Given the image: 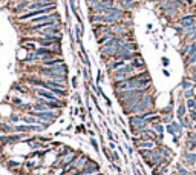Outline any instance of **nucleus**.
<instances>
[{
    "label": "nucleus",
    "instance_id": "obj_10",
    "mask_svg": "<svg viewBox=\"0 0 196 175\" xmlns=\"http://www.w3.org/2000/svg\"><path fill=\"white\" fill-rule=\"evenodd\" d=\"M159 144L155 141V140H140L136 144H135V147L136 149H155V147H158Z\"/></svg>",
    "mask_w": 196,
    "mask_h": 175
},
{
    "label": "nucleus",
    "instance_id": "obj_35",
    "mask_svg": "<svg viewBox=\"0 0 196 175\" xmlns=\"http://www.w3.org/2000/svg\"><path fill=\"white\" fill-rule=\"evenodd\" d=\"M11 103H13L14 106H17L19 109L23 106V102H22V99H20V97H13V99H11Z\"/></svg>",
    "mask_w": 196,
    "mask_h": 175
},
{
    "label": "nucleus",
    "instance_id": "obj_38",
    "mask_svg": "<svg viewBox=\"0 0 196 175\" xmlns=\"http://www.w3.org/2000/svg\"><path fill=\"white\" fill-rule=\"evenodd\" d=\"M6 166H8L9 169H16V167H19V166H20V163H19V161H16V160H9Z\"/></svg>",
    "mask_w": 196,
    "mask_h": 175
},
{
    "label": "nucleus",
    "instance_id": "obj_1",
    "mask_svg": "<svg viewBox=\"0 0 196 175\" xmlns=\"http://www.w3.org/2000/svg\"><path fill=\"white\" fill-rule=\"evenodd\" d=\"M155 108V99H153V94L149 92V94H144L140 97L138 103L130 109L129 115L132 114H143V112H147V111H153Z\"/></svg>",
    "mask_w": 196,
    "mask_h": 175
},
{
    "label": "nucleus",
    "instance_id": "obj_12",
    "mask_svg": "<svg viewBox=\"0 0 196 175\" xmlns=\"http://www.w3.org/2000/svg\"><path fill=\"white\" fill-rule=\"evenodd\" d=\"M25 141H26V143L29 144V147H31V149H34V151L46 147V144H45V143H42V141H38L35 137H29V138H26Z\"/></svg>",
    "mask_w": 196,
    "mask_h": 175
},
{
    "label": "nucleus",
    "instance_id": "obj_6",
    "mask_svg": "<svg viewBox=\"0 0 196 175\" xmlns=\"http://www.w3.org/2000/svg\"><path fill=\"white\" fill-rule=\"evenodd\" d=\"M165 132H169L170 135H179V137H182L184 129H182V126H181V123L178 120H173L172 123L165 125Z\"/></svg>",
    "mask_w": 196,
    "mask_h": 175
},
{
    "label": "nucleus",
    "instance_id": "obj_58",
    "mask_svg": "<svg viewBox=\"0 0 196 175\" xmlns=\"http://www.w3.org/2000/svg\"><path fill=\"white\" fill-rule=\"evenodd\" d=\"M194 169H196V164H194Z\"/></svg>",
    "mask_w": 196,
    "mask_h": 175
},
{
    "label": "nucleus",
    "instance_id": "obj_4",
    "mask_svg": "<svg viewBox=\"0 0 196 175\" xmlns=\"http://www.w3.org/2000/svg\"><path fill=\"white\" fill-rule=\"evenodd\" d=\"M184 151H194L196 149V131L188 129L187 135H185V141H184Z\"/></svg>",
    "mask_w": 196,
    "mask_h": 175
},
{
    "label": "nucleus",
    "instance_id": "obj_33",
    "mask_svg": "<svg viewBox=\"0 0 196 175\" xmlns=\"http://www.w3.org/2000/svg\"><path fill=\"white\" fill-rule=\"evenodd\" d=\"M11 89H16V91H19L20 94H26V88H23V86H20L19 83H14V84L11 86Z\"/></svg>",
    "mask_w": 196,
    "mask_h": 175
},
{
    "label": "nucleus",
    "instance_id": "obj_54",
    "mask_svg": "<svg viewBox=\"0 0 196 175\" xmlns=\"http://www.w3.org/2000/svg\"><path fill=\"white\" fill-rule=\"evenodd\" d=\"M162 74H164V75H165V77H170V72H169V71H165V69H164V71H162Z\"/></svg>",
    "mask_w": 196,
    "mask_h": 175
},
{
    "label": "nucleus",
    "instance_id": "obj_50",
    "mask_svg": "<svg viewBox=\"0 0 196 175\" xmlns=\"http://www.w3.org/2000/svg\"><path fill=\"white\" fill-rule=\"evenodd\" d=\"M109 147H111V149L114 151V149L117 147V144H115V141H109Z\"/></svg>",
    "mask_w": 196,
    "mask_h": 175
},
{
    "label": "nucleus",
    "instance_id": "obj_41",
    "mask_svg": "<svg viewBox=\"0 0 196 175\" xmlns=\"http://www.w3.org/2000/svg\"><path fill=\"white\" fill-rule=\"evenodd\" d=\"M132 170H133V173H135V175H143V172L140 170V167H138L136 164H132Z\"/></svg>",
    "mask_w": 196,
    "mask_h": 175
},
{
    "label": "nucleus",
    "instance_id": "obj_7",
    "mask_svg": "<svg viewBox=\"0 0 196 175\" xmlns=\"http://www.w3.org/2000/svg\"><path fill=\"white\" fill-rule=\"evenodd\" d=\"M178 25L182 28H188L196 25V14H184L178 19Z\"/></svg>",
    "mask_w": 196,
    "mask_h": 175
},
{
    "label": "nucleus",
    "instance_id": "obj_42",
    "mask_svg": "<svg viewBox=\"0 0 196 175\" xmlns=\"http://www.w3.org/2000/svg\"><path fill=\"white\" fill-rule=\"evenodd\" d=\"M123 146H124V149H126V151L129 152V155H132V154H133V147H132L130 144H127V143H124Z\"/></svg>",
    "mask_w": 196,
    "mask_h": 175
},
{
    "label": "nucleus",
    "instance_id": "obj_39",
    "mask_svg": "<svg viewBox=\"0 0 196 175\" xmlns=\"http://www.w3.org/2000/svg\"><path fill=\"white\" fill-rule=\"evenodd\" d=\"M187 115H188V118H190L193 123H196V109H194V111H188Z\"/></svg>",
    "mask_w": 196,
    "mask_h": 175
},
{
    "label": "nucleus",
    "instance_id": "obj_13",
    "mask_svg": "<svg viewBox=\"0 0 196 175\" xmlns=\"http://www.w3.org/2000/svg\"><path fill=\"white\" fill-rule=\"evenodd\" d=\"M14 132L17 134H31V125H14Z\"/></svg>",
    "mask_w": 196,
    "mask_h": 175
},
{
    "label": "nucleus",
    "instance_id": "obj_56",
    "mask_svg": "<svg viewBox=\"0 0 196 175\" xmlns=\"http://www.w3.org/2000/svg\"><path fill=\"white\" fill-rule=\"evenodd\" d=\"M191 173H193V175H196V170H194V172H191Z\"/></svg>",
    "mask_w": 196,
    "mask_h": 175
},
{
    "label": "nucleus",
    "instance_id": "obj_20",
    "mask_svg": "<svg viewBox=\"0 0 196 175\" xmlns=\"http://www.w3.org/2000/svg\"><path fill=\"white\" fill-rule=\"evenodd\" d=\"M71 152H74V149L71 146H67V144H60L58 146V155L60 157H64V155H67Z\"/></svg>",
    "mask_w": 196,
    "mask_h": 175
},
{
    "label": "nucleus",
    "instance_id": "obj_25",
    "mask_svg": "<svg viewBox=\"0 0 196 175\" xmlns=\"http://www.w3.org/2000/svg\"><path fill=\"white\" fill-rule=\"evenodd\" d=\"M179 11H181V9H165V11H162V14H164L167 19H176V16L179 14Z\"/></svg>",
    "mask_w": 196,
    "mask_h": 175
},
{
    "label": "nucleus",
    "instance_id": "obj_45",
    "mask_svg": "<svg viewBox=\"0 0 196 175\" xmlns=\"http://www.w3.org/2000/svg\"><path fill=\"white\" fill-rule=\"evenodd\" d=\"M74 99H75V102H77L78 105H81V99H80V94H78V92H74Z\"/></svg>",
    "mask_w": 196,
    "mask_h": 175
},
{
    "label": "nucleus",
    "instance_id": "obj_31",
    "mask_svg": "<svg viewBox=\"0 0 196 175\" xmlns=\"http://www.w3.org/2000/svg\"><path fill=\"white\" fill-rule=\"evenodd\" d=\"M176 173H178V175H190L188 169H187V167H184V166H181V164H178V166H176Z\"/></svg>",
    "mask_w": 196,
    "mask_h": 175
},
{
    "label": "nucleus",
    "instance_id": "obj_53",
    "mask_svg": "<svg viewBox=\"0 0 196 175\" xmlns=\"http://www.w3.org/2000/svg\"><path fill=\"white\" fill-rule=\"evenodd\" d=\"M72 112L77 115V114H80V108H75V109H72Z\"/></svg>",
    "mask_w": 196,
    "mask_h": 175
},
{
    "label": "nucleus",
    "instance_id": "obj_5",
    "mask_svg": "<svg viewBox=\"0 0 196 175\" xmlns=\"http://www.w3.org/2000/svg\"><path fill=\"white\" fill-rule=\"evenodd\" d=\"M133 57H135V52L127 51V49H123V48H118L112 58H114V60H124V61H130Z\"/></svg>",
    "mask_w": 196,
    "mask_h": 175
},
{
    "label": "nucleus",
    "instance_id": "obj_48",
    "mask_svg": "<svg viewBox=\"0 0 196 175\" xmlns=\"http://www.w3.org/2000/svg\"><path fill=\"white\" fill-rule=\"evenodd\" d=\"M98 2H100V0H86V3H89V6H92V5H95Z\"/></svg>",
    "mask_w": 196,
    "mask_h": 175
},
{
    "label": "nucleus",
    "instance_id": "obj_11",
    "mask_svg": "<svg viewBox=\"0 0 196 175\" xmlns=\"http://www.w3.org/2000/svg\"><path fill=\"white\" fill-rule=\"evenodd\" d=\"M187 106H185V100H179L178 102V108H176V111H175V115H176V118L178 120H181L182 117H185L187 115Z\"/></svg>",
    "mask_w": 196,
    "mask_h": 175
},
{
    "label": "nucleus",
    "instance_id": "obj_3",
    "mask_svg": "<svg viewBox=\"0 0 196 175\" xmlns=\"http://www.w3.org/2000/svg\"><path fill=\"white\" fill-rule=\"evenodd\" d=\"M98 172H100V163H96V161H93L90 158L86 161L84 167L80 170L81 175H93V173H98Z\"/></svg>",
    "mask_w": 196,
    "mask_h": 175
},
{
    "label": "nucleus",
    "instance_id": "obj_9",
    "mask_svg": "<svg viewBox=\"0 0 196 175\" xmlns=\"http://www.w3.org/2000/svg\"><path fill=\"white\" fill-rule=\"evenodd\" d=\"M182 163L185 166H193L194 167V164H196V152H193V151H184V154H182Z\"/></svg>",
    "mask_w": 196,
    "mask_h": 175
},
{
    "label": "nucleus",
    "instance_id": "obj_8",
    "mask_svg": "<svg viewBox=\"0 0 196 175\" xmlns=\"http://www.w3.org/2000/svg\"><path fill=\"white\" fill-rule=\"evenodd\" d=\"M130 63H132V66L135 68V71H136V72H140V71H144V69H146V61H144V58L141 57V54H140V52H135V57L130 60Z\"/></svg>",
    "mask_w": 196,
    "mask_h": 175
},
{
    "label": "nucleus",
    "instance_id": "obj_22",
    "mask_svg": "<svg viewBox=\"0 0 196 175\" xmlns=\"http://www.w3.org/2000/svg\"><path fill=\"white\" fill-rule=\"evenodd\" d=\"M159 114H161V115H162V114H175V102L170 100V103H169L165 108H162V109L159 111Z\"/></svg>",
    "mask_w": 196,
    "mask_h": 175
},
{
    "label": "nucleus",
    "instance_id": "obj_23",
    "mask_svg": "<svg viewBox=\"0 0 196 175\" xmlns=\"http://www.w3.org/2000/svg\"><path fill=\"white\" fill-rule=\"evenodd\" d=\"M150 128H152L156 134H164V131H165V125H162L161 121H156V123L150 125Z\"/></svg>",
    "mask_w": 196,
    "mask_h": 175
},
{
    "label": "nucleus",
    "instance_id": "obj_34",
    "mask_svg": "<svg viewBox=\"0 0 196 175\" xmlns=\"http://www.w3.org/2000/svg\"><path fill=\"white\" fill-rule=\"evenodd\" d=\"M83 77H84V81L86 83H90L92 80H90V72H89V68H83Z\"/></svg>",
    "mask_w": 196,
    "mask_h": 175
},
{
    "label": "nucleus",
    "instance_id": "obj_57",
    "mask_svg": "<svg viewBox=\"0 0 196 175\" xmlns=\"http://www.w3.org/2000/svg\"><path fill=\"white\" fill-rule=\"evenodd\" d=\"M98 175H103V173H98Z\"/></svg>",
    "mask_w": 196,
    "mask_h": 175
},
{
    "label": "nucleus",
    "instance_id": "obj_37",
    "mask_svg": "<svg viewBox=\"0 0 196 175\" xmlns=\"http://www.w3.org/2000/svg\"><path fill=\"white\" fill-rule=\"evenodd\" d=\"M194 94H193V89H188V91H182V97H184V100H188V99H191Z\"/></svg>",
    "mask_w": 196,
    "mask_h": 175
},
{
    "label": "nucleus",
    "instance_id": "obj_40",
    "mask_svg": "<svg viewBox=\"0 0 196 175\" xmlns=\"http://www.w3.org/2000/svg\"><path fill=\"white\" fill-rule=\"evenodd\" d=\"M111 155H112V161L115 163V161H120V155H118V152L114 149L112 152H111Z\"/></svg>",
    "mask_w": 196,
    "mask_h": 175
},
{
    "label": "nucleus",
    "instance_id": "obj_28",
    "mask_svg": "<svg viewBox=\"0 0 196 175\" xmlns=\"http://www.w3.org/2000/svg\"><path fill=\"white\" fill-rule=\"evenodd\" d=\"M185 106H187V111H194L196 109V99L191 97V99L185 100Z\"/></svg>",
    "mask_w": 196,
    "mask_h": 175
},
{
    "label": "nucleus",
    "instance_id": "obj_24",
    "mask_svg": "<svg viewBox=\"0 0 196 175\" xmlns=\"http://www.w3.org/2000/svg\"><path fill=\"white\" fill-rule=\"evenodd\" d=\"M146 121H147L149 125H153V123H156V121H161V114L153 112V114H150V115L146 118Z\"/></svg>",
    "mask_w": 196,
    "mask_h": 175
},
{
    "label": "nucleus",
    "instance_id": "obj_55",
    "mask_svg": "<svg viewBox=\"0 0 196 175\" xmlns=\"http://www.w3.org/2000/svg\"><path fill=\"white\" fill-rule=\"evenodd\" d=\"M191 129H193V131H196V123H193V126H191Z\"/></svg>",
    "mask_w": 196,
    "mask_h": 175
},
{
    "label": "nucleus",
    "instance_id": "obj_27",
    "mask_svg": "<svg viewBox=\"0 0 196 175\" xmlns=\"http://www.w3.org/2000/svg\"><path fill=\"white\" fill-rule=\"evenodd\" d=\"M22 48H23L25 51L32 52V51H35V49H37V45H35L34 42H25V43H22Z\"/></svg>",
    "mask_w": 196,
    "mask_h": 175
},
{
    "label": "nucleus",
    "instance_id": "obj_16",
    "mask_svg": "<svg viewBox=\"0 0 196 175\" xmlns=\"http://www.w3.org/2000/svg\"><path fill=\"white\" fill-rule=\"evenodd\" d=\"M120 48H123V49H127V51H132V52H136L138 51V45L135 43V42H123L121 45H120Z\"/></svg>",
    "mask_w": 196,
    "mask_h": 175
},
{
    "label": "nucleus",
    "instance_id": "obj_19",
    "mask_svg": "<svg viewBox=\"0 0 196 175\" xmlns=\"http://www.w3.org/2000/svg\"><path fill=\"white\" fill-rule=\"evenodd\" d=\"M179 123H181V126H182V129H191V126H193V121L188 118V115H185V117H182L181 120H178Z\"/></svg>",
    "mask_w": 196,
    "mask_h": 175
},
{
    "label": "nucleus",
    "instance_id": "obj_51",
    "mask_svg": "<svg viewBox=\"0 0 196 175\" xmlns=\"http://www.w3.org/2000/svg\"><path fill=\"white\" fill-rule=\"evenodd\" d=\"M188 68H190V72H194V74H196V63L191 65V66H188Z\"/></svg>",
    "mask_w": 196,
    "mask_h": 175
},
{
    "label": "nucleus",
    "instance_id": "obj_47",
    "mask_svg": "<svg viewBox=\"0 0 196 175\" xmlns=\"http://www.w3.org/2000/svg\"><path fill=\"white\" fill-rule=\"evenodd\" d=\"M161 61H162V65H164V66H169V63H170V60H169L167 57H162V58H161Z\"/></svg>",
    "mask_w": 196,
    "mask_h": 175
},
{
    "label": "nucleus",
    "instance_id": "obj_44",
    "mask_svg": "<svg viewBox=\"0 0 196 175\" xmlns=\"http://www.w3.org/2000/svg\"><path fill=\"white\" fill-rule=\"evenodd\" d=\"M71 84L74 86V89H77V88H78V81H77V77H74V78L71 80Z\"/></svg>",
    "mask_w": 196,
    "mask_h": 175
},
{
    "label": "nucleus",
    "instance_id": "obj_36",
    "mask_svg": "<svg viewBox=\"0 0 196 175\" xmlns=\"http://www.w3.org/2000/svg\"><path fill=\"white\" fill-rule=\"evenodd\" d=\"M101 151H103V155L107 158V161H109V163H114V161H112V155H111V152H109V147H101Z\"/></svg>",
    "mask_w": 196,
    "mask_h": 175
},
{
    "label": "nucleus",
    "instance_id": "obj_14",
    "mask_svg": "<svg viewBox=\"0 0 196 175\" xmlns=\"http://www.w3.org/2000/svg\"><path fill=\"white\" fill-rule=\"evenodd\" d=\"M0 131H2V134H5V135L13 134L14 132V125L9 123V121H3V123H0Z\"/></svg>",
    "mask_w": 196,
    "mask_h": 175
},
{
    "label": "nucleus",
    "instance_id": "obj_21",
    "mask_svg": "<svg viewBox=\"0 0 196 175\" xmlns=\"http://www.w3.org/2000/svg\"><path fill=\"white\" fill-rule=\"evenodd\" d=\"M23 61H25V63H34V61H40V57H38V55H37V54L32 51V52H28V55L23 58Z\"/></svg>",
    "mask_w": 196,
    "mask_h": 175
},
{
    "label": "nucleus",
    "instance_id": "obj_2",
    "mask_svg": "<svg viewBox=\"0 0 196 175\" xmlns=\"http://www.w3.org/2000/svg\"><path fill=\"white\" fill-rule=\"evenodd\" d=\"M129 128H130V132H132V135L133 137H140V134L143 132V131H146L150 125L141 117V115H138V114H132V115H129Z\"/></svg>",
    "mask_w": 196,
    "mask_h": 175
},
{
    "label": "nucleus",
    "instance_id": "obj_43",
    "mask_svg": "<svg viewBox=\"0 0 196 175\" xmlns=\"http://www.w3.org/2000/svg\"><path fill=\"white\" fill-rule=\"evenodd\" d=\"M107 138H109V141H115V135L111 129H107Z\"/></svg>",
    "mask_w": 196,
    "mask_h": 175
},
{
    "label": "nucleus",
    "instance_id": "obj_46",
    "mask_svg": "<svg viewBox=\"0 0 196 175\" xmlns=\"http://www.w3.org/2000/svg\"><path fill=\"white\" fill-rule=\"evenodd\" d=\"M172 137H173V143H175V144H176V146H178V144H179V143H181V140H179V138H181V137H179V135H172Z\"/></svg>",
    "mask_w": 196,
    "mask_h": 175
},
{
    "label": "nucleus",
    "instance_id": "obj_18",
    "mask_svg": "<svg viewBox=\"0 0 196 175\" xmlns=\"http://www.w3.org/2000/svg\"><path fill=\"white\" fill-rule=\"evenodd\" d=\"M193 88H194V83L188 77H184L182 81H181V89L182 91H188V89H193Z\"/></svg>",
    "mask_w": 196,
    "mask_h": 175
},
{
    "label": "nucleus",
    "instance_id": "obj_49",
    "mask_svg": "<svg viewBox=\"0 0 196 175\" xmlns=\"http://www.w3.org/2000/svg\"><path fill=\"white\" fill-rule=\"evenodd\" d=\"M0 144H5V134H0Z\"/></svg>",
    "mask_w": 196,
    "mask_h": 175
},
{
    "label": "nucleus",
    "instance_id": "obj_30",
    "mask_svg": "<svg viewBox=\"0 0 196 175\" xmlns=\"http://www.w3.org/2000/svg\"><path fill=\"white\" fill-rule=\"evenodd\" d=\"M8 121L9 123H19L20 121V114H17V112H13V114H9V117H8Z\"/></svg>",
    "mask_w": 196,
    "mask_h": 175
},
{
    "label": "nucleus",
    "instance_id": "obj_32",
    "mask_svg": "<svg viewBox=\"0 0 196 175\" xmlns=\"http://www.w3.org/2000/svg\"><path fill=\"white\" fill-rule=\"evenodd\" d=\"M89 143L92 144V147L95 149V152H96V154L101 151V149H100V146H98V141H96V138H95V137H90V138H89Z\"/></svg>",
    "mask_w": 196,
    "mask_h": 175
},
{
    "label": "nucleus",
    "instance_id": "obj_52",
    "mask_svg": "<svg viewBox=\"0 0 196 175\" xmlns=\"http://www.w3.org/2000/svg\"><path fill=\"white\" fill-rule=\"evenodd\" d=\"M158 2V5H161V3H165V2H172V0H156Z\"/></svg>",
    "mask_w": 196,
    "mask_h": 175
},
{
    "label": "nucleus",
    "instance_id": "obj_17",
    "mask_svg": "<svg viewBox=\"0 0 196 175\" xmlns=\"http://www.w3.org/2000/svg\"><path fill=\"white\" fill-rule=\"evenodd\" d=\"M60 63H64L63 57H54V58H49V60L42 61L43 66H55V65H60Z\"/></svg>",
    "mask_w": 196,
    "mask_h": 175
},
{
    "label": "nucleus",
    "instance_id": "obj_15",
    "mask_svg": "<svg viewBox=\"0 0 196 175\" xmlns=\"http://www.w3.org/2000/svg\"><path fill=\"white\" fill-rule=\"evenodd\" d=\"M158 152H159V154H161V155L165 158V160H169V161H170V160H172V157H173V152H172L169 147H165V146H161V144L158 146Z\"/></svg>",
    "mask_w": 196,
    "mask_h": 175
},
{
    "label": "nucleus",
    "instance_id": "obj_29",
    "mask_svg": "<svg viewBox=\"0 0 196 175\" xmlns=\"http://www.w3.org/2000/svg\"><path fill=\"white\" fill-rule=\"evenodd\" d=\"M188 51H190V43H185V42H184V43H182V46H181V51H179V52H181V55L185 58V57L188 55Z\"/></svg>",
    "mask_w": 196,
    "mask_h": 175
},
{
    "label": "nucleus",
    "instance_id": "obj_26",
    "mask_svg": "<svg viewBox=\"0 0 196 175\" xmlns=\"http://www.w3.org/2000/svg\"><path fill=\"white\" fill-rule=\"evenodd\" d=\"M175 120V114H162L161 115V123L162 125H169Z\"/></svg>",
    "mask_w": 196,
    "mask_h": 175
}]
</instances>
